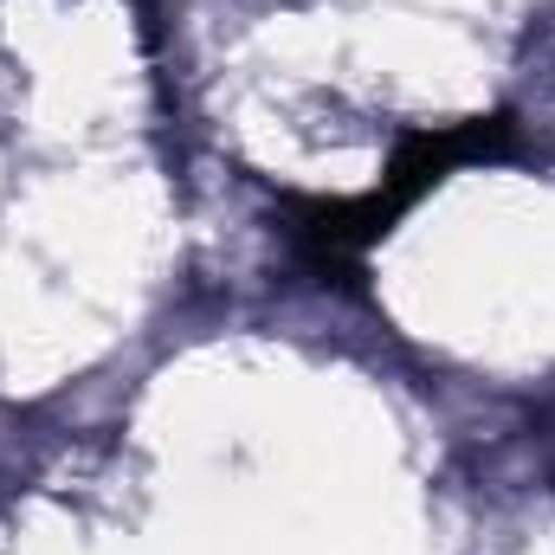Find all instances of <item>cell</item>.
Instances as JSON below:
<instances>
[{"instance_id": "6da1fadb", "label": "cell", "mask_w": 555, "mask_h": 555, "mask_svg": "<svg viewBox=\"0 0 555 555\" xmlns=\"http://www.w3.org/2000/svg\"><path fill=\"white\" fill-rule=\"evenodd\" d=\"M511 137V124L504 117H478V124H459V130H433V137H414L401 149V162L388 168V181L369 194V201H356V207H317V220L310 227H297L317 253H323V266L330 259H343V253H362L408 201H414L426 181H439L452 162H465V155H485V149H498V142Z\"/></svg>"}]
</instances>
